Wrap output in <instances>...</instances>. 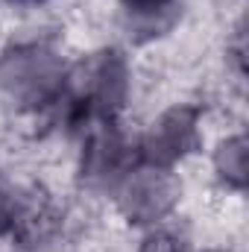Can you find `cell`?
Here are the masks:
<instances>
[{
  "label": "cell",
  "instance_id": "1",
  "mask_svg": "<svg viewBox=\"0 0 249 252\" xmlns=\"http://www.w3.org/2000/svg\"><path fill=\"white\" fill-rule=\"evenodd\" d=\"M124 3L126 9L132 15H138V18H156V15H161L164 9L173 6V0H124Z\"/></svg>",
  "mask_w": 249,
  "mask_h": 252
},
{
  "label": "cell",
  "instance_id": "2",
  "mask_svg": "<svg viewBox=\"0 0 249 252\" xmlns=\"http://www.w3.org/2000/svg\"><path fill=\"white\" fill-rule=\"evenodd\" d=\"M6 220H9V211H6V202H3V193H0V229L6 226Z\"/></svg>",
  "mask_w": 249,
  "mask_h": 252
}]
</instances>
